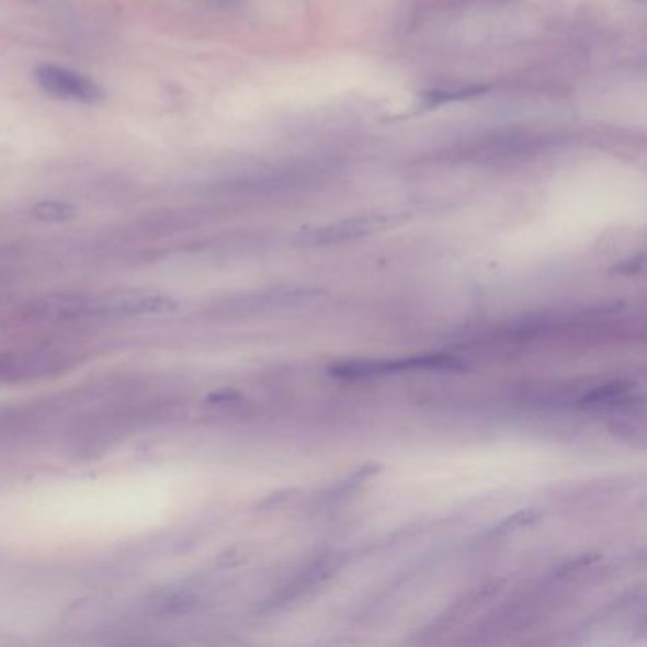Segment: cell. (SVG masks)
<instances>
[{
    "mask_svg": "<svg viewBox=\"0 0 647 647\" xmlns=\"http://www.w3.org/2000/svg\"><path fill=\"white\" fill-rule=\"evenodd\" d=\"M446 355H423V357H408L397 361H350L342 365L332 366V376L338 378H368L381 374L399 373V371H412V368H462Z\"/></svg>",
    "mask_w": 647,
    "mask_h": 647,
    "instance_id": "2",
    "label": "cell"
},
{
    "mask_svg": "<svg viewBox=\"0 0 647 647\" xmlns=\"http://www.w3.org/2000/svg\"><path fill=\"white\" fill-rule=\"evenodd\" d=\"M35 82L46 95L59 101L98 105L105 99L101 86L93 82L92 78L59 65H38L35 69Z\"/></svg>",
    "mask_w": 647,
    "mask_h": 647,
    "instance_id": "1",
    "label": "cell"
},
{
    "mask_svg": "<svg viewBox=\"0 0 647 647\" xmlns=\"http://www.w3.org/2000/svg\"><path fill=\"white\" fill-rule=\"evenodd\" d=\"M71 205L61 204V202H41L33 207V215L41 220H48V223H61L67 218L72 217Z\"/></svg>",
    "mask_w": 647,
    "mask_h": 647,
    "instance_id": "6",
    "label": "cell"
},
{
    "mask_svg": "<svg viewBox=\"0 0 647 647\" xmlns=\"http://www.w3.org/2000/svg\"><path fill=\"white\" fill-rule=\"evenodd\" d=\"M395 220L397 218L386 217V215L348 218V220H340L334 225L308 230L300 236V241L311 243V246H327V243H338V241L355 240V238H363L368 234L381 232L387 226L394 225Z\"/></svg>",
    "mask_w": 647,
    "mask_h": 647,
    "instance_id": "3",
    "label": "cell"
},
{
    "mask_svg": "<svg viewBox=\"0 0 647 647\" xmlns=\"http://www.w3.org/2000/svg\"><path fill=\"white\" fill-rule=\"evenodd\" d=\"M194 605V597L189 591L173 589V591H163L152 600V610L162 615H175V613L189 612Z\"/></svg>",
    "mask_w": 647,
    "mask_h": 647,
    "instance_id": "5",
    "label": "cell"
},
{
    "mask_svg": "<svg viewBox=\"0 0 647 647\" xmlns=\"http://www.w3.org/2000/svg\"><path fill=\"white\" fill-rule=\"evenodd\" d=\"M537 517H540V511H537V509H524V511L514 513L513 517H509L506 521H501L498 526L492 527L490 535L507 534V532H513L517 527L527 526V524H532Z\"/></svg>",
    "mask_w": 647,
    "mask_h": 647,
    "instance_id": "7",
    "label": "cell"
},
{
    "mask_svg": "<svg viewBox=\"0 0 647 647\" xmlns=\"http://www.w3.org/2000/svg\"><path fill=\"white\" fill-rule=\"evenodd\" d=\"M486 92L483 86H473V88H457V90H431V92H423L418 98L416 103V111H431L436 106L446 105V103H454V101H464V99L477 98Z\"/></svg>",
    "mask_w": 647,
    "mask_h": 647,
    "instance_id": "4",
    "label": "cell"
}]
</instances>
